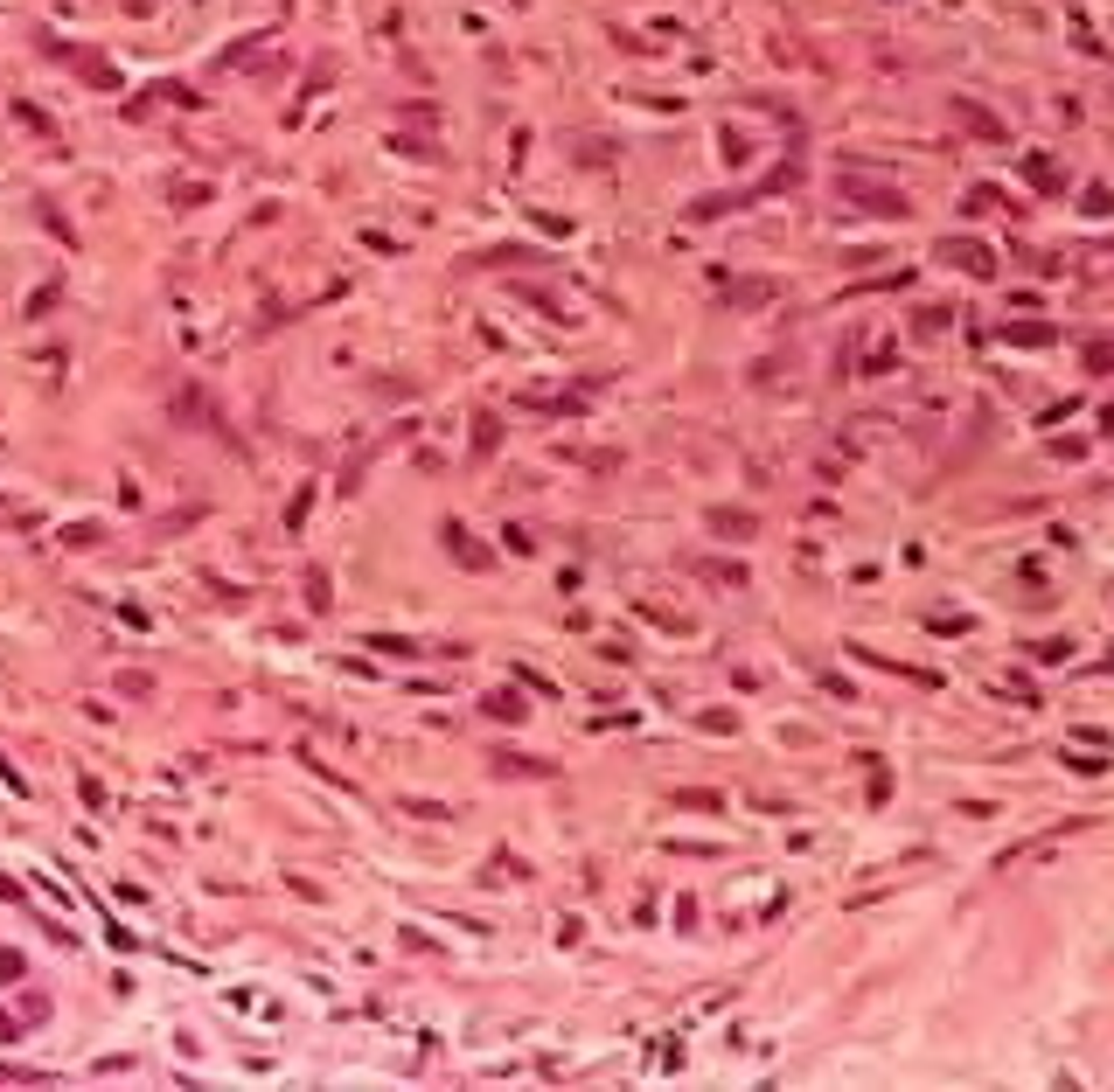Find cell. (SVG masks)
I'll return each mask as SVG.
<instances>
[{"mask_svg":"<svg viewBox=\"0 0 1114 1092\" xmlns=\"http://www.w3.org/2000/svg\"><path fill=\"white\" fill-rule=\"evenodd\" d=\"M502 773H530V780H551V765H544V758H516V752L502 758Z\"/></svg>","mask_w":1114,"mask_h":1092,"instance_id":"3957f363","label":"cell"},{"mask_svg":"<svg viewBox=\"0 0 1114 1092\" xmlns=\"http://www.w3.org/2000/svg\"><path fill=\"white\" fill-rule=\"evenodd\" d=\"M1031 182H1038V188H1059V167H1052V160L1038 154V160H1031Z\"/></svg>","mask_w":1114,"mask_h":1092,"instance_id":"277c9868","label":"cell"},{"mask_svg":"<svg viewBox=\"0 0 1114 1092\" xmlns=\"http://www.w3.org/2000/svg\"><path fill=\"white\" fill-rule=\"evenodd\" d=\"M843 195L885 209V216H905V195H899V188H877V182H864V175H843Z\"/></svg>","mask_w":1114,"mask_h":1092,"instance_id":"6da1fadb","label":"cell"},{"mask_svg":"<svg viewBox=\"0 0 1114 1092\" xmlns=\"http://www.w3.org/2000/svg\"><path fill=\"white\" fill-rule=\"evenodd\" d=\"M940 258L948 264H968V272H996V258L982 251V244H940Z\"/></svg>","mask_w":1114,"mask_h":1092,"instance_id":"7a4b0ae2","label":"cell"}]
</instances>
